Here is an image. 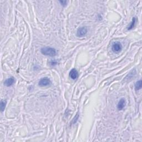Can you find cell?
Here are the masks:
<instances>
[{"mask_svg": "<svg viewBox=\"0 0 142 142\" xmlns=\"http://www.w3.org/2000/svg\"><path fill=\"white\" fill-rule=\"evenodd\" d=\"M41 52L43 55H47V56L54 57L57 54V51L54 48L52 47H46L42 48L41 50Z\"/></svg>", "mask_w": 142, "mask_h": 142, "instance_id": "6da1fadb", "label": "cell"}, {"mask_svg": "<svg viewBox=\"0 0 142 142\" xmlns=\"http://www.w3.org/2000/svg\"><path fill=\"white\" fill-rule=\"evenodd\" d=\"M122 45L119 42H115L112 44V50L115 53H118L122 50Z\"/></svg>", "mask_w": 142, "mask_h": 142, "instance_id": "7a4b0ae2", "label": "cell"}, {"mask_svg": "<svg viewBox=\"0 0 142 142\" xmlns=\"http://www.w3.org/2000/svg\"><path fill=\"white\" fill-rule=\"evenodd\" d=\"M51 84V80L47 77L42 78L39 80L38 82V85L41 87H46L50 85Z\"/></svg>", "mask_w": 142, "mask_h": 142, "instance_id": "3957f363", "label": "cell"}, {"mask_svg": "<svg viewBox=\"0 0 142 142\" xmlns=\"http://www.w3.org/2000/svg\"><path fill=\"white\" fill-rule=\"evenodd\" d=\"M88 32V29L86 27H80L77 31V36L78 37H82L85 36Z\"/></svg>", "mask_w": 142, "mask_h": 142, "instance_id": "277c9868", "label": "cell"}, {"mask_svg": "<svg viewBox=\"0 0 142 142\" xmlns=\"http://www.w3.org/2000/svg\"><path fill=\"white\" fill-rule=\"evenodd\" d=\"M69 75H70V77L71 79L75 80L78 78L79 74L77 70H75L74 68H73L70 71V73H69Z\"/></svg>", "mask_w": 142, "mask_h": 142, "instance_id": "5b68a950", "label": "cell"}, {"mask_svg": "<svg viewBox=\"0 0 142 142\" xmlns=\"http://www.w3.org/2000/svg\"><path fill=\"white\" fill-rule=\"evenodd\" d=\"M126 105V101L125 100L124 98H122L120 99V101H119L118 103L117 104V108L119 110H121L122 109H123V108L125 107V106Z\"/></svg>", "mask_w": 142, "mask_h": 142, "instance_id": "8992f818", "label": "cell"}, {"mask_svg": "<svg viewBox=\"0 0 142 142\" xmlns=\"http://www.w3.org/2000/svg\"><path fill=\"white\" fill-rule=\"evenodd\" d=\"M15 80L13 77L9 78H7L5 80V81L4 82V86L7 87H10L15 83Z\"/></svg>", "mask_w": 142, "mask_h": 142, "instance_id": "52a82bcc", "label": "cell"}, {"mask_svg": "<svg viewBox=\"0 0 142 142\" xmlns=\"http://www.w3.org/2000/svg\"><path fill=\"white\" fill-rule=\"evenodd\" d=\"M142 87V82L141 80L137 81L135 84V89L136 90H140Z\"/></svg>", "mask_w": 142, "mask_h": 142, "instance_id": "ba28073f", "label": "cell"}, {"mask_svg": "<svg viewBox=\"0 0 142 142\" xmlns=\"http://www.w3.org/2000/svg\"><path fill=\"white\" fill-rule=\"evenodd\" d=\"M6 101H4V100L2 99L1 101V107H0V109H1V111L2 112H3V110L5 109L6 106Z\"/></svg>", "mask_w": 142, "mask_h": 142, "instance_id": "9c48e42d", "label": "cell"}, {"mask_svg": "<svg viewBox=\"0 0 142 142\" xmlns=\"http://www.w3.org/2000/svg\"><path fill=\"white\" fill-rule=\"evenodd\" d=\"M135 18L133 17L132 22H131L130 25L129 26V27H128V30H131L132 29H133V27H134V26H135Z\"/></svg>", "mask_w": 142, "mask_h": 142, "instance_id": "30bf717a", "label": "cell"}, {"mask_svg": "<svg viewBox=\"0 0 142 142\" xmlns=\"http://www.w3.org/2000/svg\"><path fill=\"white\" fill-rule=\"evenodd\" d=\"M57 64V62L56 61H55V60H54V61H51L50 62V64H51V66H54L56 65Z\"/></svg>", "mask_w": 142, "mask_h": 142, "instance_id": "8fae6325", "label": "cell"}, {"mask_svg": "<svg viewBox=\"0 0 142 142\" xmlns=\"http://www.w3.org/2000/svg\"><path fill=\"white\" fill-rule=\"evenodd\" d=\"M59 2L62 4V6H66L67 5V2L66 1H59Z\"/></svg>", "mask_w": 142, "mask_h": 142, "instance_id": "7c38bea8", "label": "cell"}]
</instances>
